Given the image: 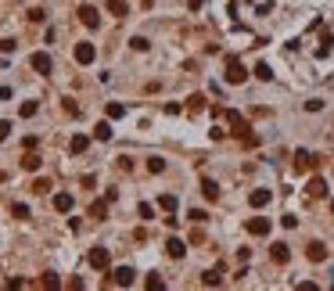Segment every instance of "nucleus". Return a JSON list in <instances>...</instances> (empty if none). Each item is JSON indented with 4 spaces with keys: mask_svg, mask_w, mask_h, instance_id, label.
Returning a JSON list of instances; mask_svg holds the SVG:
<instances>
[{
    "mask_svg": "<svg viewBox=\"0 0 334 291\" xmlns=\"http://www.w3.org/2000/svg\"><path fill=\"white\" fill-rule=\"evenodd\" d=\"M223 119L230 122V133H234V137H241V141H245V137L252 133V130H248V122H245V115H241L237 108H223Z\"/></svg>",
    "mask_w": 334,
    "mask_h": 291,
    "instance_id": "obj_1",
    "label": "nucleus"
},
{
    "mask_svg": "<svg viewBox=\"0 0 334 291\" xmlns=\"http://www.w3.org/2000/svg\"><path fill=\"white\" fill-rule=\"evenodd\" d=\"M245 79H248V69L241 65L237 58H226V83L237 86V83H245Z\"/></svg>",
    "mask_w": 334,
    "mask_h": 291,
    "instance_id": "obj_2",
    "label": "nucleus"
},
{
    "mask_svg": "<svg viewBox=\"0 0 334 291\" xmlns=\"http://www.w3.org/2000/svg\"><path fill=\"white\" fill-rule=\"evenodd\" d=\"M72 58L79 61V65H94L97 51H94V43H75V47H72Z\"/></svg>",
    "mask_w": 334,
    "mask_h": 291,
    "instance_id": "obj_3",
    "label": "nucleus"
},
{
    "mask_svg": "<svg viewBox=\"0 0 334 291\" xmlns=\"http://www.w3.org/2000/svg\"><path fill=\"white\" fill-rule=\"evenodd\" d=\"M75 14H79V22H83L86 29H97V25H101V14H97V7H94V4H83Z\"/></svg>",
    "mask_w": 334,
    "mask_h": 291,
    "instance_id": "obj_4",
    "label": "nucleus"
},
{
    "mask_svg": "<svg viewBox=\"0 0 334 291\" xmlns=\"http://www.w3.org/2000/svg\"><path fill=\"white\" fill-rule=\"evenodd\" d=\"M269 230H273V223H269L266 216H252V219H248V234H252V237H266Z\"/></svg>",
    "mask_w": 334,
    "mask_h": 291,
    "instance_id": "obj_5",
    "label": "nucleus"
},
{
    "mask_svg": "<svg viewBox=\"0 0 334 291\" xmlns=\"http://www.w3.org/2000/svg\"><path fill=\"white\" fill-rule=\"evenodd\" d=\"M313 165H320V158H313L306 147H298V151H295V169L306 173V169H313Z\"/></svg>",
    "mask_w": 334,
    "mask_h": 291,
    "instance_id": "obj_6",
    "label": "nucleus"
},
{
    "mask_svg": "<svg viewBox=\"0 0 334 291\" xmlns=\"http://www.w3.org/2000/svg\"><path fill=\"white\" fill-rule=\"evenodd\" d=\"M90 266H94V270H108L112 266L108 248H90Z\"/></svg>",
    "mask_w": 334,
    "mask_h": 291,
    "instance_id": "obj_7",
    "label": "nucleus"
},
{
    "mask_svg": "<svg viewBox=\"0 0 334 291\" xmlns=\"http://www.w3.org/2000/svg\"><path fill=\"white\" fill-rule=\"evenodd\" d=\"M269 202H273V194H269L266 187H255V191L248 194V205H252V209H266Z\"/></svg>",
    "mask_w": 334,
    "mask_h": 291,
    "instance_id": "obj_8",
    "label": "nucleus"
},
{
    "mask_svg": "<svg viewBox=\"0 0 334 291\" xmlns=\"http://www.w3.org/2000/svg\"><path fill=\"white\" fill-rule=\"evenodd\" d=\"M112 281H115L119 288H130V284L136 281V273H133V266H119V270L112 273Z\"/></svg>",
    "mask_w": 334,
    "mask_h": 291,
    "instance_id": "obj_9",
    "label": "nucleus"
},
{
    "mask_svg": "<svg viewBox=\"0 0 334 291\" xmlns=\"http://www.w3.org/2000/svg\"><path fill=\"white\" fill-rule=\"evenodd\" d=\"M33 69H36L40 75H51V69H54V61H51V54H43V51H36V54H33Z\"/></svg>",
    "mask_w": 334,
    "mask_h": 291,
    "instance_id": "obj_10",
    "label": "nucleus"
},
{
    "mask_svg": "<svg viewBox=\"0 0 334 291\" xmlns=\"http://www.w3.org/2000/svg\"><path fill=\"white\" fill-rule=\"evenodd\" d=\"M165 255H169V259H184L187 255V244L180 241V237H169V241H165Z\"/></svg>",
    "mask_w": 334,
    "mask_h": 291,
    "instance_id": "obj_11",
    "label": "nucleus"
},
{
    "mask_svg": "<svg viewBox=\"0 0 334 291\" xmlns=\"http://www.w3.org/2000/svg\"><path fill=\"white\" fill-rule=\"evenodd\" d=\"M306 255H309V263H324V259H327V244L324 241H309Z\"/></svg>",
    "mask_w": 334,
    "mask_h": 291,
    "instance_id": "obj_12",
    "label": "nucleus"
},
{
    "mask_svg": "<svg viewBox=\"0 0 334 291\" xmlns=\"http://www.w3.org/2000/svg\"><path fill=\"white\" fill-rule=\"evenodd\" d=\"M201 284H205V288H219V284H223V266L205 270V273H201Z\"/></svg>",
    "mask_w": 334,
    "mask_h": 291,
    "instance_id": "obj_13",
    "label": "nucleus"
},
{
    "mask_svg": "<svg viewBox=\"0 0 334 291\" xmlns=\"http://www.w3.org/2000/svg\"><path fill=\"white\" fill-rule=\"evenodd\" d=\"M269 259H273V263H287V259H291V248H287V244L284 241H277V244H273V248H269Z\"/></svg>",
    "mask_w": 334,
    "mask_h": 291,
    "instance_id": "obj_14",
    "label": "nucleus"
},
{
    "mask_svg": "<svg viewBox=\"0 0 334 291\" xmlns=\"http://www.w3.org/2000/svg\"><path fill=\"white\" fill-rule=\"evenodd\" d=\"M306 194H309V198H324V194H327V180L313 176V180L306 183Z\"/></svg>",
    "mask_w": 334,
    "mask_h": 291,
    "instance_id": "obj_15",
    "label": "nucleus"
},
{
    "mask_svg": "<svg viewBox=\"0 0 334 291\" xmlns=\"http://www.w3.org/2000/svg\"><path fill=\"white\" fill-rule=\"evenodd\" d=\"M54 209H58V212H72V209H75V198H72L68 191L54 194Z\"/></svg>",
    "mask_w": 334,
    "mask_h": 291,
    "instance_id": "obj_16",
    "label": "nucleus"
},
{
    "mask_svg": "<svg viewBox=\"0 0 334 291\" xmlns=\"http://www.w3.org/2000/svg\"><path fill=\"white\" fill-rule=\"evenodd\" d=\"M86 147H90V137H86V133H75L72 141H68V151H72V155H83Z\"/></svg>",
    "mask_w": 334,
    "mask_h": 291,
    "instance_id": "obj_17",
    "label": "nucleus"
},
{
    "mask_svg": "<svg viewBox=\"0 0 334 291\" xmlns=\"http://www.w3.org/2000/svg\"><path fill=\"white\" fill-rule=\"evenodd\" d=\"M201 194L208 198V202H219V183L205 176V180H201Z\"/></svg>",
    "mask_w": 334,
    "mask_h": 291,
    "instance_id": "obj_18",
    "label": "nucleus"
},
{
    "mask_svg": "<svg viewBox=\"0 0 334 291\" xmlns=\"http://www.w3.org/2000/svg\"><path fill=\"white\" fill-rule=\"evenodd\" d=\"M94 137H97L101 144H104V141H112V137H115V133H112V122H97V126H94Z\"/></svg>",
    "mask_w": 334,
    "mask_h": 291,
    "instance_id": "obj_19",
    "label": "nucleus"
},
{
    "mask_svg": "<svg viewBox=\"0 0 334 291\" xmlns=\"http://www.w3.org/2000/svg\"><path fill=\"white\" fill-rule=\"evenodd\" d=\"M108 11L115 14V18H126V14H130V4H126V0H108Z\"/></svg>",
    "mask_w": 334,
    "mask_h": 291,
    "instance_id": "obj_20",
    "label": "nucleus"
},
{
    "mask_svg": "<svg viewBox=\"0 0 334 291\" xmlns=\"http://www.w3.org/2000/svg\"><path fill=\"white\" fill-rule=\"evenodd\" d=\"M22 169H29V173H36V169H40V155H36V151H25V158H22Z\"/></svg>",
    "mask_w": 334,
    "mask_h": 291,
    "instance_id": "obj_21",
    "label": "nucleus"
},
{
    "mask_svg": "<svg viewBox=\"0 0 334 291\" xmlns=\"http://www.w3.org/2000/svg\"><path fill=\"white\" fill-rule=\"evenodd\" d=\"M201 108H205V94H191L187 97V112L194 115V112H201Z\"/></svg>",
    "mask_w": 334,
    "mask_h": 291,
    "instance_id": "obj_22",
    "label": "nucleus"
},
{
    "mask_svg": "<svg viewBox=\"0 0 334 291\" xmlns=\"http://www.w3.org/2000/svg\"><path fill=\"white\" fill-rule=\"evenodd\" d=\"M331 47H334V33H324V40H320V51H316V58H327V54H331Z\"/></svg>",
    "mask_w": 334,
    "mask_h": 291,
    "instance_id": "obj_23",
    "label": "nucleus"
},
{
    "mask_svg": "<svg viewBox=\"0 0 334 291\" xmlns=\"http://www.w3.org/2000/svg\"><path fill=\"white\" fill-rule=\"evenodd\" d=\"M255 79H263V83H269V79H273V69L266 65V61H259V65H255Z\"/></svg>",
    "mask_w": 334,
    "mask_h": 291,
    "instance_id": "obj_24",
    "label": "nucleus"
},
{
    "mask_svg": "<svg viewBox=\"0 0 334 291\" xmlns=\"http://www.w3.org/2000/svg\"><path fill=\"white\" fill-rule=\"evenodd\" d=\"M144 288H147V291H162V288H165V281L158 277V273H147V281H144Z\"/></svg>",
    "mask_w": 334,
    "mask_h": 291,
    "instance_id": "obj_25",
    "label": "nucleus"
},
{
    "mask_svg": "<svg viewBox=\"0 0 334 291\" xmlns=\"http://www.w3.org/2000/svg\"><path fill=\"white\" fill-rule=\"evenodd\" d=\"M130 47H133L136 54H144V51H151V43H147V36H133V40H130Z\"/></svg>",
    "mask_w": 334,
    "mask_h": 291,
    "instance_id": "obj_26",
    "label": "nucleus"
},
{
    "mask_svg": "<svg viewBox=\"0 0 334 291\" xmlns=\"http://www.w3.org/2000/svg\"><path fill=\"white\" fill-rule=\"evenodd\" d=\"M104 112H108V119H123V115H126V104L112 101V104H108V108H104Z\"/></svg>",
    "mask_w": 334,
    "mask_h": 291,
    "instance_id": "obj_27",
    "label": "nucleus"
},
{
    "mask_svg": "<svg viewBox=\"0 0 334 291\" xmlns=\"http://www.w3.org/2000/svg\"><path fill=\"white\" fill-rule=\"evenodd\" d=\"M90 216H94V219H104V216H108V205H104V202H94V205H90Z\"/></svg>",
    "mask_w": 334,
    "mask_h": 291,
    "instance_id": "obj_28",
    "label": "nucleus"
},
{
    "mask_svg": "<svg viewBox=\"0 0 334 291\" xmlns=\"http://www.w3.org/2000/svg\"><path fill=\"white\" fill-rule=\"evenodd\" d=\"M36 108H40L36 101H25L22 108H18V115H22V119H33V115H36Z\"/></svg>",
    "mask_w": 334,
    "mask_h": 291,
    "instance_id": "obj_29",
    "label": "nucleus"
},
{
    "mask_svg": "<svg viewBox=\"0 0 334 291\" xmlns=\"http://www.w3.org/2000/svg\"><path fill=\"white\" fill-rule=\"evenodd\" d=\"M162 169H165V162H162L158 155H151V158H147V173H162Z\"/></svg>",
    "mask_w": 334,
    "mask_h": 291,
    "instance_id": "obj_30",
    "label": "nucleus"
},
{
    "mask_svg": "<svg viewBox=\"0 0 334 291\" xmlns=\"http://www.w3.org/2000/svg\"><path fill=\"white\" fill-rule=\"evenodd\" d=\"M158 209L173 212V209H176V198H173V194H162V198H158Z\"/></svg>",
    "mask_w": 334,
    "mask_h": 291,
    "instance_id": "obj_31",
    "label": "nucleus"
},
{
    "mask_svg": "<svg viewBox=\"0 0 334 291\" xmlns=\"http://www.w3.org/2000/svg\"><path fill=\"white\" fill-rule=\"evenodd\" d=\"M33 191H36V194H47V191H51V180H47V176H40V180L33 183Z\"/></svg>",
    "mask_w": 334,
    "mask_h": 291,
    "instance_id": "obj_32",
    "label": "nucleus"
},
{
    "mask_svg": "<svg viewBox=\"0 0 334 291\" xmlns=\"http://www.w3.org/2000/svg\"><path fill=\"white\" fill-rule=\"evenodd\" d=\"M43 288H62V281H58V273H43Z\"/></svg>",
    "mask_w": 334,
    "mask_h": 291,
    "instance_id": "obj_33",
    "label": "nucleus"
},
{
    "mask_svg": "<svg viewBox=\"0 0 334 291\" xmlns=\"http://www.w3.org/2000/svg\"><path fill=\"white\" fill-rule=\"evenodd\" d=\"M22 147H25V151H36V147H40V137H36V133H29L25 141H22Z\"/></svg>",
    "mask_w": 334,
    "mask_h": 291,
    "instance_id": "obj_34",
    "label": "nucleus"
},
{
    "mask_svg": "<svg viewBox=\"0 0 334 291\" xmlns=\"http://www.w3.org/2000/svg\"><path fill=\"white\" fill-rule=\"evenodd\" d=\"M320 108H324L320 97H309V101H306V112H320Z\"/></svg>",
    "mask_w": 334,
    "mask_h": 291,
    "instance_id": "obj_35",
    "label": "nucleus"
},
{
    "mask_svg": "<svg viewBox=\"0 0 334 291\" xmlns=\"http://www.w3.org/2000/svg\"><path fill=\"white\" fill-rule=\"evenodd\" d=\"M11 212H14V219H29V205H14Z\"/></svg>",
    "mask_w": 334,
    "mask_h": 291,
    "instance_id": "obj_36",
    "label": "nucleus"
},
{
    "mask_svg": "<svg viewBox=\"0 0 334 291\" xmlns=\"http://www.w3.org/2000/svg\"><path fill=\"white\" fill-rule=\"evenodd\" d=\"M208 216H205V209H191V223H205Z\"/></svg>",
    "mask_w": 334,
    "mask_h": 291,
    "instance_id": "obj_37",
    "label": "nucleus"
},
{
    "mask_svg": "<svg viewBox=\"0 0 334 291\" xmlns=\"http://www.w3.org/2000/svg\"><path fill=\"white\" fill-rule=\"evenodd\" d=\"M7 137H11V122L0 119V141H7Z\"/></svg>",
    "mask_w": 334,
    "mask_h": 291,
    "instance_id": "obj_38",
    "label": "nucleus"
},
{
    "mask_svg": "<svg viewBox=\"0 0 334 291\" xmlns=\"http://www.w3.org/2000/svg\"><path fill=\"white\" fill-rule=\"evenodd\" d=\"M14 47H18L14 40H0V51H4V54H14Z\"/></svg>",
    "mask_w": 334,
    "mask_h": 291,
    "instance_id": "obj_39",
    "label": "nucleus"
},
{
    "mask_svg": "<svg viewBox=\"0 0 334 291\" xmlns=\"http://www.w3.org/2000/svg\"><path fill=\"white\" fill-rule=\"evenodd\" d=\"M136 212H140V219H155V209H151V205H140Z\"/></svg>",
    "mask_w": 334,
    "mask_h": 291,
    "instance_id": "obj_40",
    "label": "nucleus"
},
{
    "mask_svg": "<svg viewBox=\"0 0 334 291\" xmlns=\"http://www.w3.org/2000/svg\"><path fill=\"white\" fill-rule=\"evenodd\" d=\"M43 18H47V14H43L40 7H33V11H29V22H43Z\"/></svg>",
    "mask_w": 334,
    "mask_h": 291,
    "instance_id": "obj_41",
    "label": "nucleus"
},
{
    "mask_svg": "<svg viewBox=\"0 0 334 291\" xmlns=\"http://www.w3.org/2000/svg\"><path fill=\"white\" fill-rule=\"evenodd\" d=\"M280 223H284V226H287V230H295V226H298V216H284V219H280Z\"/></svg>",
    "mask_w": 334,
    "mask_h": 291,
    "instance_id": "obj_42",
    "label": "nucleus"
},
{
    "mask_svg": "<svg viewBox=\"0 0 334 291\" xmlns=\"http://www.w3.org/2000/svg\"><path fill=\"white\" fill-rule=\"evenodd\" d=\"M65 112H68V115H79V108H75V101H72V97H65Z\"/></svg>",
    "mask_w": 334,
    "mask_h": 291,
    "instance_id": "obj_43",
    "label": "nucleus"
},
{
    "mask_svg": "<svg viewBox=\"0 0 334 291\" xmlns=\"http://www.w3.org/2000/svg\"><path fill=\"white\" fill-rule=\"evenodd\" d=\"M331 288H334V273H331Z\"/></svg>",
    "mask_w": 334,
    "mask_h": 291,
    "instance_id": "obj_44",
    "label": "nucleus"
},
{
    "mask_svg": "<svg viewBox=\"0 0 334 291\" xmlns=\"http://www.w3.org/2000/svg\"><path fill=\"white\" fill-rule=\"evenodd\" d=\"M331 212H334V202H331Z\"/></svg>",
    "mask_w": 334,
    "mask_h": 291,
    "instance_id": "obj_45",
    "label": "nucleus"
}]
</instances>
